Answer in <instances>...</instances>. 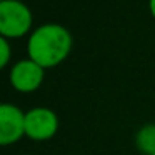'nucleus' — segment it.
<instances>
[{"label":"nucleus","mask_w":155,"mask_h":155,"mask_svg":"<svg viewBox=\"0 0 155 155\" xmlns=\"http://www.w3.org/2000/svg\"><path fill=\"white\" fill-rule=\"evenodd\" d=\"M28 58L37 62L42 68L58 65L67 58L72 48V37L68 30L57 24L38 27L28 38Z\"/></svg>","instance_id":"nucleus-1"},{"label":"nucleus","mask_w":155,"mask_h":155,"mask_svg":"<svg viewBox=\"0 0 155 155\" xmlns=\"http://www.w3.org/2000/svg\"><path fill=\"white\" fill-rule=\"evenodd\" d=\"M32 14L28 7L18 0L0 2V34L4 38H17L28 32Z\"/></svg>","instance_id":"nucleus-2"},{"label":"nucleus","mask_w":155,"mask_h":155,"mask_svg":"<svg viewBox=\"0 0 155 155\" xmlns=\"http://www.w3.org/2000/svg\"><path fill=\"white\" fill-rule=\"evenodd\" d=\"M58 128L57 115L50 108H32L25 114V134L32 140H47Z\"/></svg>","instance_id":"nucleus-3"},{"label":"nucleus","mask_w":155,"mask_h":155,"mask_svg":"<svg viewBox=\"0 0 155 155\" xmlns=\"http://www.w3.org/2000/svg\"><path fill=\"white\" fill-rule=\"evenodd\" d=\"M25 134V114L10 104L0 105V143L17 142Z\"/></svg>","instance_id":"nucleus-4"},{"label":"nucleus","mask_w":155,"mask_h":155,"mask_svg":"<svg viewBox=\"0 0 155 155\" xmlns=\"http://www.w3.org/2000/svg\"><path fill=\"white\" fill-rule=\"evenodd\" d=\"M42 80H44V68L32 58L17 62L10 72L12 85L20 92L35 90L40 87Z\"/></svg>","instance_id":"nucleus-5"},{"label":"nucleus","mask_w":155,"mask_h":155,"mask_svg":"<svg viewBox=\"0 0 155 155\" xmlns=\"http://www.w3.org/2000/svg\"><path fill=\"white\" fill-rule=\"evenodd\" d=\"M138 150L145 155L155 153V124H148L138 130L137 138H135Z\"/></svg>","instance_id":"nucleus-6"},{"label":"nucleus","mask_w":155,"mask_h":155,"mask_svg":"<svg viewBox=\"0 0 155 155\" xmlns=\"http://www.w3.org/2000/svg\"><path fill=\"white\" fill-rule=\"evenodd\" d=\"M0 52H2V55H0V67H5V65L8 64V58H10V47H8V42L7 38H0Z\"/></svg>","instance_id":"nucleus-7"},{"label":"nucleus","mask_w":155,"mask_h":155,"mask_svg":"<svg viewBox=\"0 0 155 155\" xmlns=\"http://www.w3.org/2000/svg\"><path fill=\"white\" fill-rule=\"evenodd\" d=\"M150 12H152V15L155 17V0H150Z\"/></svg>","instance_id":"nucleus-8"},{"label":"nucleus","mask_w":155,"mask_h":155,"mask_svg":"<svg viewBox=\"0 0 155 155\" xmlns=\"http://www.w3.org/2000/svg\"><path fill=\"white\" fill-rule=\"evenodd\" d=\"M153 155H155V153H153Z\"/></svg>","instance_id":"nucleus-9"}]
</instances>
